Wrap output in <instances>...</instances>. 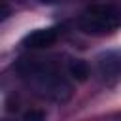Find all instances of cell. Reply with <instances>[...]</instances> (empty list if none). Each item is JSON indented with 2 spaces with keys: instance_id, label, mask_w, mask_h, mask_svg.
I'll list each match as a JSON object with an SVG mask.
<instances>
[{
  "instance_id": "6da1fadb",
  "label": "cell",
  "mask_w": 121,
  "mask_h": 121,
  "mask_svg": "<svg viewBox=\"0 0 121 121\" xmlns=\"http://www.w3.org/2000/svg\"><path fill=\"white\" fill-rule=\"evenodd\" d=\"M17 72L26 87L42 98L64 102L72 95V87L68 79L62 76L57 64L43 59H21L17 62Z\"/></svg>"
},
{
  "instance_id": "5b68a950",
  "label": "cell",
  "mask_w": 121,
  "mask_h": 121,
  "mask_svg": "<svg viewBox=\"0 0 121 121\" xmlns=\"http://www.w3.org/2000/svg\"><path fill=\"white\" fill-rule=\"evenodd\" d=\"M68 74L76 79V81H85L89 78V66L85 60H79V59H74L70 60L68 64Z\"/></svg>"
},
{
  "instance_id": "277c9868",
  "label": "cell",
  "mask_w": 121,
  "mask_h": 121,
  "mask_svg": "<svg viewBox=\"0 0 121 121\" xmlns=\"http://www.w3.org/2000/svg\"><path fill=\"white\" fill-rule=\"evenodd\" d=\"M96 70L106 79L121 76V53H117V51H106V53L98 55V59H96Z\"/></svg>"
},
{
  "instance_id": "8992f818",
  "label": "cell",
  "mask_w": 121,
  "mask_h": 121,
  "mask_svg": "<svg viewBox=\"0 0 121 121\" xmlns=\"http://www.w3.org/2000/svg\"><path fill=\"white\" fill-rule=\"evenodd\" d=\"M43 117H45V113H43V112H36V110H30V112L25 113V119H30V121H34V119H43Z\"/></svg>"
},
{
  "instance_id": "52a82bcc",
  "label": "cell",
  "mask_w": 121,
  "mask_h": 121,
  "mask_svg": "<svg viewBox=\"0 0 121 121\" xmlns=\"http://www.w3.org/2000/svg\"><path fill=\"white\" fill-rule=\"evenodd\" d=\"M38 2H42V4H55V2H59V0H38Z\"/></svg>"
},
{
  "instance_id": "7a4b0ae2",
  "label": "cell",
  "mask_w": 121,
  "mask_h": 121,
  "mask_svg": "<svg viewBox=\"0 0 121 121\" xmlns=\"http://www.w3.org/2000/svg\"><path fill=\"white\" fill-rule=\"evenodd\" d=\"M78 26L91 36L112 34L121 26V9L112 4H93L79 15Z\"/></svg>"
},
{
  "instance_id": "3957f363",
  "label": "cell",
  "mask_w": 121,
  "mask_h": 121,
  "mask_svg": "<svg viewBox=\"0 0 121 121\" xmlns=\"http://www.w3.org/2000/svg\"><path fill=\"white\" fill-rule=\"evenodd\" d=\"M59 38V32L55 28H36L32 32H28L23 38V45L28 49H45L49 45H53Z\"/></svg>"
}]
</instances>
